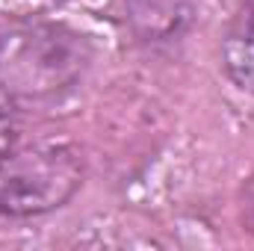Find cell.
<instances>
[{"mask_svg":"<svg viewBox=\"0 0 254 251\" xmlns=\"http://www.w3.org/2000/svg\"><path fill=\"white\" fill-rule=\"evenodd\" d=\"M95 48L65 21L27 18L0 30V92L21 107H48L71 95L92 68Z\"/></svg>","mask_w":254,"mask_h":251,"instance_id":"obj_1","label":"cell"},{"mask_svg":"<svg viewBox=\"0 0 254 251\" xmlns=\"http://www.w3.org/2000/svg\"><path fill=\"white\" fill-rule=\"evenodd\" d=\"M83 154L68 142H39L0 157V216L30 219L65 207L83 184Z\"/></svg>","mask_w":254,"mask_h":251,"instance_id":"obj_2","label":"cell"},{"mask_svg":"<svg viewBox=\"0 0 254 251\" xmlns=\"http://www.w3.org/2000/svg\"><path fill=\"white\" fill-rule=\"evenodd\" d=\"M119 12L136 42L166 45L190 30L198 0H119Z\"/></svg>","mask_w":254,"mask_h":251,"instance_id":"obj_3","label":"cell"},{"mask_svg":"<svg viewBox=\"0 0 254 251\" xmlns=\"http://www.w3.org/2000/svg\"><path fill=\"white\" fill-rule=\"evenodd\" d=\"M222 68L228 80L254 95V0H240L222 36Z\"/></svg>","mask_w":254,"mask_h":251,"instance_id":"obj_4","label":"cell"},{"mask_svg":"<svg viewBox=\"0 0 254 251\" xmlns=\"http://www.w3.org/2000/svg\"><path fill=\"white\" fill-rule=\"evenodd\" d=\"M240 210H243V225L254 234V175L243 184V198H240Z\"/></svg>","mask_w":254,"mask_h":251,"instance_id":"obj_5","label":"cell"},{"mask_svg":"<svg viewBox=\"0 0 254 251\" xmlns=\"http://www.w3.org/2000/svg\"><path fill=\"white\" fill-rule=\"evenodd\" d=\"M12 142H15V130H12V122H9V116L0 110V157L12 151Z\"/></svg>","mask_w":254,"mask_h":251,"instance_id":"obj_6","label":"cell"},{"mask_svg":"<svg viewBox=\"0 0 254 251\" xmlns=\"http://www.w3.org/2000/svg\"><path fill=\"white\" fill-rule=\"evenodd\" d=\"M57 3H63V0H57Z\"/></svg>","mask_w":254,"mask_h":251,"instance_id":"obj_7","label":"cell"}]
</instances>
